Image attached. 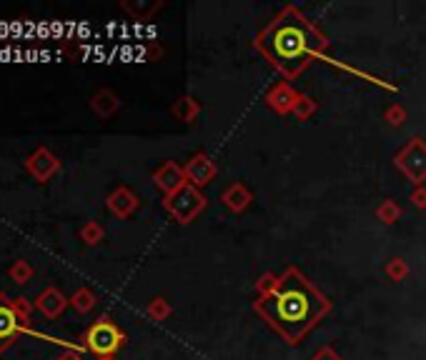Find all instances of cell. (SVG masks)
<instances>
[{"instance_id":"10","label":"cell","mask_w":426,"mask_h":360,"mask_svg":"<svg viewBox=\"0 0 426 360\" xmlns=\"http://www.w3.org/2000/svg\"><path fill=\"white\" fill-rule=\"evenodd\" d=\"M8 275L13 278V283H18V286H25L28 280L33 278V265L28 261H15L10 268H8Z\"/></svg>"},{"instance_id":"8","label":"cell","mask_w":426,"mask_h":360,"mask_svg":"<svg viewBox=\"0 0 426 360\" xmlns=\"http://www.w3.org/2000/svg\"><path fill=\"white\" fill-rule=\"evenodd\" d=\"M183 170L175 165V163H166L163 168L156 170V183L158 188H161L163 193H168V195H173V193H178L183 188Z\"/></svg>"},{"instance_id":"7","label":"cell","mask_w":426,"mask_h":360,"mask_svg":"<svg viewBox=\"0 0 426 360\" xmlns=\"http://www.w3.org/2000/svg\"><path fill=\"white\" fill-rule=\"evenodd\" d=\"M65 305H68V300H65V295H63L58 288H45V291L36 298V308L43 313L45 318H58L63 311H65Z\"/></svg>"},{"instance_id":"5","label":"cell","mask_w":426,"mask_h":360,"mask_svg":"<svg viewBox=\"0 0 426 360\" xmlns=\"http://www.w3.org/2000/svg\"><path fill=\"white\" fill-rule=\"evenodd\" d=\"M58 168H61V161H58L48 148H38L36 153H31L28 161H25V170H28L36 180H40V183L53 178V175L58 173Z\"/></svg>"},{"instance_id":"6","label":"cell","mask_w":426,"mask_h":360,"mask_svg":"<svg viewBox=\"0 0 426 360\" xmlns=\"http://www.w3.org/2000/svg\"><path fill=\"white\" fill-rule=\"evenodd\" d=\"M166 205H168V211L173 213L178 220H188V218H194L196 211L200 208V198L196 195L194 190H191V188L183 186L181 190L171 195Z\"/></svg>"},{"instance_id":"1","label":"cell","mask_w":426,"mask_h":360,"mask_svg":"<svg viewBox=\"0 0 426 360\" xmlns=\"http://www.w3.org/2000/svg\"><path fill=\"white\" fill-rule=\"evenodd\" d=\"M256 311L288 343H299L329 313V303L299 270H286L274 291L256 300Z\"/></svg>"},{"instance_id":"9","label":"cell","mask_w":426,"mask_h":360,"mask_svg":"<svg viewBox=\"0 0 426 360\" xmlns=\"http://www.w3.org/2000/svg\"><path fill=\"white\" fill-rule=\"evenodd\" d=\"M186 173H188V178L194 180V183H206V180L213 175V165L208 163L206 156H196L194 161L188 163Z\"/></svg>"},{"instance_id":"2","label":"cell","mask_w":426,"mask_h":360,"mask_svg":"<svg viewBox=\"0 0 426 360\" xmlns=\"http://www.w3.org/2000/svg\"><path fill=\"white\" fill-rule=\"evenodd\" d=\"M321 45H324V38L319 35V31L294 8H286L258 35V50L283 75H296L306 68Z\"/></svg>"},{"instance_id":"16","label":"cell","mask_w":426,"mask_h":360,"mask_svg":"<svg viewBox=\"0 0 426 360\" xmlns=\"http://www.w3.org/2000/svg\"><path fill=\"white\" fill-rule=\"evenodd\" d=\"M61 360H81V358H61Z\"/></svg>"},{"instance_id":"3","label":"cell","mask_w":426,"mask_h":360,"mask_svg":"<svg viewBox=\"0 0 426 360\" xmlns=\"http://www.w3.org/2000/svg\"><path fill=\"white\" fill-rule=\"evenodd\" d=\"M120 345H123V333H120L118 325H113L111 320H106V318L88 328L86 348L90 350V353L100 355V358H111Z\"/></svg>"},{"instance_id":"12","label":"cell","mask_w":426,"mask_h":360,"mask_svg":"<svg viewBox=\"0 0 426 360\" xmlns=\"http://www.w3.org/2000/svg\"><path fill=\"white\" fill-rule=\"evenodd\" d=\"M133 205H136V200H131V195H128L125 190H118L111 198V211H116L118 215H125V213L131 211Z\"/></svg>"},{"instance_id":"11","label":"cell","mask_w":426,"mask_h":360,"mask_svg":"<svg viewBox=\"0 0 426 360\" xmlns=\"http://www.w3.org/2000/svg\"><path fill=\"white\" fill-rule=\"evenodd\" d=\"M70 303H73L75 311L88 313V311H90V308H93L95 298H93V293H90V291L81 288V291H75V293H73V298H70Z\"/></svg>"},{"instance_id":"15","label":"cell","mask_w":426,"mask_h":360,"mask_svg":"<svg viewBox=\"0 0 426 360\" xmlns=\"http://www.w3.org/2000/svg\"><path fill=\"white\" fill-rule=\"evenodd\" d=\"M13 303H15V308H18V311L28 318V313H31V303H28V300H25V298H13Z\"/></svg>"},{"instance_id":"4","label":"cell","mask_w":426,"mask_h":360,"mask_svg":"<svg viewBox=\"0 0 426 360\" xmlns=\"http://www.w3.org/2000/svg\"><path fill=\"white\" fill-rule=\"evenodd\" d=\"M25 323H28V318L15 308V303L0 298V348L10 345L20 336V330L25 328Z\"/></svg>"},{"instance_id":"14","label":"cell","mask_w":426,"mask_h":360,"mask_svg":"<svg viewBox=\"0 0 426 360\" xmlns=\"http://www.w3.org/2000/svg\"><path fill=\"white\" fill-rule=\"evenodd\" d=\"M95 100H98V103H95V108H98L100 113H108V108H111V103H108V100H111V95H108V93H100Z\"/></svg>"},{"instance_id":"13","label":"cell","mask_w":426,"mask_h":360,"mask_svg":"<svg viewBox=\"0 0 426 360\" xmlns=\"http://www.w3.org/2000/svg\"><path fill=\"white\" fill-rule=\"evenodd\" d=\"M83 238H86L88 243H95L100 238V230L95 228V225H86V228H83Z\"/></svg>"}]
</instances>
